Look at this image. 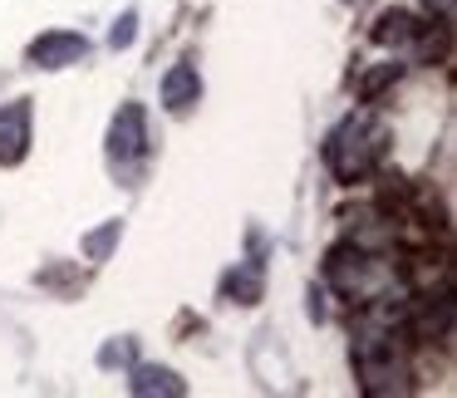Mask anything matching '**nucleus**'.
<instances>
[{
  "label": "nucleus",
  "instance_id": "9d476101",
  "mask_svg": "<svg viewBox=\"0 0 457 398\" xmlns=\"http://www.w3.org/2000/svg\"><path fill=\"white\" fill-rule=\"evenodd\" d=\"M418 35H423V25H418L413 15H384V21L374 25L378 45H408V40H418Z\"/></svg>",
  "mask_w": 457,
  "mask_h": 398
},
{
  "label": "nucleus",
  "instance_id": "423d86ee",
  "mask_svg": "<svg viewBox=\"0 0 457 398\" xmlns=\"http://www.w3.org/2000/svg\"><path fill=\"white\" fill-rule=\"evenodd\" d=\"M84 54H89V40L74 30H50L30 45V64H40V70H64V64H79Z\"/></svg>",
  "mask_w": 457,
  "mask_h": 398
},
{
  "label": "nucleus",
  "instance_id": "ddd939ff",
  "mask_svg": "<svg viewBox=\"0 0 457 398\" xmlns=\"http://www.w3.org/2000/svg\"><path fill=\"white\" fill-rule=\"evenodd\" d=\"M99 364H133V339H123V344H109L99 354Z\"/></svg>",
  "mask_w": 457,
  "mask_h": 398
},
{
  "label": "nucleus",
  "instance_id": "7ed1b4c3",
  "mask_svg": "<svg viewBox=\"0 0 457 398\" xmlns=\"http://www.w3.org/2000/svg\"><path fill=\"white\" fill-rule=\"evenodd\" d=\"M109 158H113V168H119L123 178H133L138 162L148 158V113H143V104H123V109L113 113Z\"/></svg>",
  "mask_w": 457,
  "mask_h": 398
},
{
  "label": "nucleus",
  "instance_id": "f8f14e48",
  "mask_svg": "<svg viewBox=\"0 0 457 398\" xmlns=\"http://www.w3.org/2000/svg\"><path fill=\"white\" fill-rule=\"evenodd\" d=\"M133 25H138V21H133V15H123V21L109 30V45H113V50H123V45H133V35H138Z\"/></svg>",
  "mask_w": 457,
  "mask_h": 398
},
{
  "label": "nucleus",
  "instance_id": "6e6552de",
  "mask_svg": "<svg viewBox=\"0 0 457 398\" xmlns=\"http://www.w3.org/2000/svg\"><path fill=\"white\" fill-rule=\"evenodd\" d=\"M129 388L138 398H148V394H168V398H182L187 394V384H182L172 369H158V364H133V378H129Z\"/></svg>",
  "mask_w": 457,
  "mask_h": 398
},
{
  "label": "nucleus",
  "instance_id": "f257e3e1",
  "mask_svg": "<svg viewBox=\"0 0 457 398\" xmlns=\"http://www.w3.org/2000/svg\"><path fill=\"white\" fill-rule=\"evenodd\" d=\"M378 158H384V129H378L369 113L345 119L325 143V162L339 182H364L369 172L378 168Z\"/></svg>",
  "mask_w": 457,
  "mask_h": 398
},
{
  "label": "nucleus",
  "instance_id": "1a4fd4ad",
  "mask_svg": "<svg viewBox=\"0 0 457 398\" xmlns=\"http://www.w3.org/2000/svg\"><path fill=\"white\" fill-rule=\"evenodd\" d=\"M221 295L237 300V305H256L261 300V261H246V266H237L227 280H221Z\"/></svg>",
  "mask_w": 457,
  "mask_h": 398
},
{
  "label": "nucleus",
  "instance_id": "20e7f679",
  "mask_svg": "<svg viewBox=\"0 0 457 398\" xmlns=\"http://www.w3.org/2000/svg\"><path fill=\"white\" fill-rule=\"evenodd\" d=\"M325 276H329V286H335L339 295L364 300V295H374V286H378V276H384V270H378L374 256H364L359 246H339V251H329Z\"/></svg>",
  "mask_w": 457,
  "mask_h": 398
},
{
  "label": "nucleus",
  "instance_id": "9b49d317",
  "mask_svg": "<svg viewBox=\"0 0 457 398\" xmlns=\"http://www.w3.org/2000/svg\"><path fill=\"white\" fill-rule=\"evenodd\" d=\"M113 241H119V221H109L104 231H94V236L84 241V251H89L94 261H104V256H109V246H113Z\"/></svg>",
  "mask_w": 457,
  "mask_h": 398
},
{
  "label": "nucleus",
  "instance_id": "f03ea898",
  "mask_svg": "<svg viewBox=\"0 0 457 398\" xmlns=\"http://www.w3.org/2000/svg\"><path fill=\"white\" fill-rule=\"evenodd\" d=\"M354 369H359V384H364V394H403L408 388V364L403 354H398L394 335H359L354 339Z\"/></svg>",
  "mask_w": 457,
  "mask_h": 398
},
{
  "label": "nucleus",
  "instance_id": "0eeeda50",
  "mask_svg": "<svg viewBox=\"0 0 457 398\" xmlns=\"http://www.w3.org/2000/svg\"><path fill=\"white\" fill-rule=\"evenodd\" d=\"M197 99H202V79H197V70H192V60L172 64V70L162 74V104H168L172 113H187Z\"/></svg>",
  "mask_w": 457,
  "mask_h": 398
},
{
  "label": "nucleus",
  "instance_id": "39448f33",
  "mask_svg": "<svg viewBox=\"0 0 457 398\" xmlns=\"http://www.w3.org/2000/svg\"><path fill=\"white\" fill-rule=\"evenodd\" d=\"M30 153V99H15L0 109V162L15 168Z\"/></svg>",
  "mask_w": 457,
  "mask_h": 398
}]
</instances>
